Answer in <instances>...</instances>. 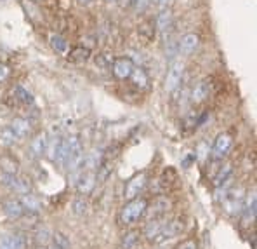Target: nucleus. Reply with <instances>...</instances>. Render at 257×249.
Listing matches in <instances>:
<instances>
[{
	"instance_id": "obj_1",
	"label": "nucleus",
	"mask_w": 257,
	"mask_h": 249,
	"mask_svg": "<svg viewBox=\"0 0 257 249\" xmlns=\"http://www.w3.org/2000/svg\"><path fill=\"white\" fill-rule=\"evenodd\" d=\"M146 206H148V202H146V199H143V197H138V199H132V201H128L125 206L120 209L118 223L125 225V226L134 225L136 221H139L143 216H145Z\"/></svg>"
},
{
	"instance_id": "obj_2",
	"label": "nucleus",
	"mask_w": 257,
	"mask_h": 249,
	"mask_svg": "<svg viewBox=\"0 0 257 249\" xmlns=\"http://www.w3.org/2000/svg\"><path fill=\"white\" fill-rule=\"evenodd\" d=\"M184 228H186V218L176 216V218H172V220H167L165 221V225L162 226V230L158 232V235L155 237L153 242L155 244L169 242V240L176 239L177 235H181V233L184 232Z\"/></svg>"
},
{
	"instance_id": "obj_3",
	"label": "nucleus",
	"mask_w": 257,
	"mask_h": 249,
	"mask_svg": "<svg viewBox=\"0 0 257 249\" xmlns=\"http://www.w3.org/2000/svg\"><path fill=\"white\" fill-rule=\"evenodd\" d=\"M243 199H245V190L241 187L238 188H231L224 194V197L221 199L222 206H224V211L231 216L235 214H240L241 206H243Z\"/></svg>"
},
{
	"instance_id": "obj_4",
	"label": "nucleus",
	"mask_w": 257,
	"mask_h": 249,
	"mask_svg": "<svg viewBox=\"0 0 257 249\" xmlns=\"http://www.w3.org/2000/svg\"><path fill=\"white\" fill-rule=\"evenodd\" d=\"M183 77H184V65L181 61H172L171 66H169L167 77H165V84H164L165 93L169 94L176 93L181 88V84H183Z\"/></svg>"
},
{
	"instance_id": "obj_5",
	"label": "nucleus",
	"mask_w": 257,
	"mask_h": 249,
	"mask_svg": "<svg viewBox=\"0 0 257 249\" xmlns=\"http://www.w3.org/2000/svg\"><path fill=\"white\" fill-rule=\"evenodd\" d=\"M172 207V202L169 197L165 195H158L151 201L148 206H146V211H145V216L148 220H157V218H165V214L171 211Z\"/></svg>"
},
{
	"instance_id": "obj_6",
	"label": "nucleus",
	"mask_w": 257,
	"mask_h": 249,
	"mask_svg": "<svg viewBox=\"0 0 257 249\" xmlns=\"http://www.w3.org/2000/svg\"><path fill=\"white\" fill-rule=\"evenodd\" d=\"M146 185H148V176H146V173H139V175L132 176V178L127 181L125 188H123V197H125L127 201L138 199L139 195L143 194V190L146 188Z\"/></svg>"
},
{
	"instance_id": "obj_7",
	"label": "nucleus",
	"mask_w": 257,
	"mask_h": 249,
	"mask_svg": "<svg viewBox=\"0 0 257 249\" xmlns=\"http://www.w3.org/2000/svg\"><path fill=\"white\" fill-rule=\"evenodd\" d=\"M2 185L9 188L11 192H14V194H20V195L32 192V185H30V180L21 178V176H18V175H14V176L4 175L2 176Z\"/></svg>"
},
{
	"instance_id": "obj_8",
	"label": "nucleus",
	"mask_w": 257,
	"mask_h": 249,
	"mask_svg": "<svg viewBox=\"0 0 257 249\" xmlns=\"http://www.w3.org/2000/svg\"><path fill=\"white\" fill-rule=\"evenodd\" d=\"M231 146H233L231 134H228V133L219 134L217 138H215L214 146H212V153H214L215 160H221V158H224L226 155H228L229 150H231Z\"/></svg>"
},
{
	"instance_id": "obj_9",
	"label": "nucleus",
	"mask_w": 257,
	"mask_h": 249,
	"mask_svg": "<svg viewBox=\"0 0 257 249\" xmlns=\"http://www.w3.org/2000/svg\"><path fill=\"white\" fill-rule=\"evenodd\" d=\"M210 89H212V84H210L209 78H203V80L196 82V86L191 89V103L193 105L205 103L210 96Z\"/></svg>"
},
{
	"instance_id": "obj_10",
	"label": "nucleus",
	"mask_w": 257,
	"mask_h": 249,
	"mask_svg": "<svg viewBox=\"0 0 257 249\" xmlns=\"http://www.w3.org/2000/svg\"><path fill=\"white\" fill-rule=\"evenodd\" d=\"M134 70V63L131 58H116L111 65V71L118 80H127Z\"/></svg>"
},
{
	"instance_id": "obj_11",
	"label": "nucleus",
	"mask_w": 257,
	"mask_h": 249,
	"mask_svg": "<svg viewBox=\"0 0 257 249\" xmlns=\"http://www.w3.org/2000/svg\"><path fill=\"white\" fill-rule=\"evenodd\" d=\"M2 211L9 220H20L23 214H25V207L21 206L20 199H14V197L6 199L2 202Z\"/></svg>"
},
{
	"instance_id": "obj_12",
	"label": "nucleus",
	"mask_w": 257,
	"mask_h": 249,
	"mask_svg": "<svg viewBox=\"0 0 257 249\" xmlns=\"http://www.w3.org/2000/svg\"><path fill=\"white\" fill-rule=\"evenodd\" d=\"M172 26H174V16L171 9H162L157 16V21H155V28L165 37L172 32Z\"/></svg>"
},
{
	"instance_id": "obj_13",
	"label": "nucleus",
	"mask_w": 257,
	"mask_h": 249,
	"mask_svg": "<svg viewBox=\"0 0 257 249\" xmlns=\"http://www.w3.org/2000/svg\"><path fill=\"white\" fill-rule=\"evenodd\" d=\"M200 45V37L196 33H186V35L181 37V40L177 42V47H179V52H183L184 56H190L198 49Z\"/></svg>"
},
{
	"instance_id": "obj_14",
	"label": "nucleus",
	"mask_w": 257,
	"mask_h": 249,
	"mask_svg": "<svg viewBox=\"0 0 257 249\" xmlns=\"http://www.w3.org/2000/svg\"><path fill=\"white\" fill-rule=\"evenodd\" d=\"M255 207H257V199H255V192L252 190L248 195H245L243 199V206H241V218H243V221L247 223V221H254L255 218Z\"/></svg>"
},
{
	"instance_id": "obj_15",
	"label": "nucleus",
	"mask_w": 257,
	"mask_h": 249,
	"mask_svg": "<svg viewBox=\"0 0 257 249\" xmlns=\"http://www.w3.org/2000/svg\"><path fill=\"white\" fill-rule=\"evenodd\" d=\"M97 180H96V173L94 171H85L84 175L78 178V183H77V190L80 195H89L90 192L94 190L96 187Z\"/></svg>"
},
{
	"instance_id": "obj_16",
	"label": "nucleus",
	"mask_w": 257,
	"mask_h": 249,
	"mask_svg": "<svg viewBox=\"0 0 257 249\" xmlns=\"http://www.w3.org/2000/svg\"><path fill=\"white\" fill-rule=\"evenodd\" d=\"M11 129L14 131V134L18 136V139L21 138H26V136L32 134V122H30L28 119H25V117H16V119H13V122H11Z\"/></svg>"
},
{
	"instance_id": "obj_17",
	"label": "nucleus",
	"mask_w": 257,
	"mask_h": 249,
	"mask_svg": "<svg viewBox=\"0 0 257 249\" xmlns=\"http://www.w3.org/2000/svg\"><path fill=\"white\" fill-rule=\"evenodd\" d=\"M128 78H131L132 86H134L136 89H139V91L148 89V86H150V75L146 73L145 68L134 66V70H132V73H131V77H128Z\"/></svg>"
},
{
	"instance_id": "obj_18",
	"label": "nucleus",
	"mask_w": 257,
	"mask_h": 249,
	"mask_svg": "<svg viewBox=\"0 0 257 249\" xmlns=\"http://www.w3.org/2000/svg\"><path fill=\"white\" fill-rule=\"evenodd\" d=\"M66 58L70 59L71 63H77V65H82V63H87L90 58V49L84 47V45H78V47H73L66 52Z\"/></svg>"
},
{
	"instance_id": "obj_19",
	"label": "nucleus",
	"mask_w": 257,
	"mask_h": 249,
	"mask_svg": "<svg viewBox=\"0 0 257 249\" xmlns=\"http://www.w3.org/2000/svg\"><path fill=\"white\" fill-rule=\"evenodd\" d=\"M0 169H2L4 175H20V162L13 155H2L0 157Z\"/></svg>"
},
{
	"instance_id": "obj_20",
	"label": "nucleus",
	"mask_w": 257,
	"mask_h": 249,
	"mask_svg": "<svg viewBox=\"0 0 257 249\" xmlns=\"http://www.w3.org/2000/svg\"><path fill=\"white\" fill-rule=\"evenodd\" d=\"M165 225V218H157V220H148V223L145 226V232H143V235L146 237V240H150V242H153L155 237L158 235V232L162 230V226Z\"/></svg>"
},
{
	"instance_id": "obj_21",
	"label": "nucleus",
	"mask_w": 257,
	"mask_h": 249,
	"mask_svg": "<svg viewBox=\"0 0 257 249\" xmlns=\"http://www.w3.org/2000/svg\"><path fill=\"white\" fill-rule=\"evenodd\" d=\"M139 239H141V233L138 230H128L120 239L118 249H136L139 244Z\"/></svg>"
},
{
	"instance_id": "obj_22",
	"label": "nucleus",
	"mask_w": 257,
	"mask_h": 249,
	"mask_svg": "<svg viewBox=\"0 0 257 249\" xmlns=\"http://www.w3.org/2000/svg\"><path fill=\"white\" fill-rule=\"evenodd\" d=\"M11 94L14 98V105H32L33 103V96L28 93L23 86H14L11 89Z\"/></svg>"
},
{
	"instance_id": "obj_23",
	"label": "nucleus",
	"mask_w": 257,
	"mask_h": 249,
	"mask_svg": "<svg viewBox=\"0 0 257 249\" xmlns=\"http://www.w3.org/2000/svg\"><path fill=\"white\" fill-rule=\"evenodd\" d=\"M20 202H21V206L25 207V211H28V213H39L40 207H42L40 201L32 194V192H28V194H23Z\"/></svg>"
},
{
	"instance_id": "obj_24",
	"label": "nucleus",
	"mask_w": 257,
	"mask_h": 249,
	"mask_svg": "<svg viewBox=\"0 0 257 249\" xmlns=\"http://www.w3.org/2000/svg\"><path fill=\"white\" fill-rule=\"evenodd\" d=\"M47 134H39L35 136V138L32 139V143H30V150H32V153L35 157H42L45 153V148H47Z\"/></svg>"
},
{
	"instance_id": "obj_25",
	"label": "nucleus",
	"mask_w": 257,
	"mask_h": 249,
	"mask_svg": "<svg viewBox=\"0 0 257 249\" xmlns=\"http://www.w3.org/2000/svg\"><path fill=\"white\" fill-rule=\"evenodd\" d=\"M231 176H233V165L229 164V162H226V164H222L221 168L217 169V173H215L214 187H219V185L226 183L228 180H231Z\"/></svg>"
},
{
	"instance_id": "obj_26",
	"label": "nucleus",
	"mask_w": 257,
	"mask_h": 249,
	"mask_svg": "<svg viewBox=\"0 0 257 249\" xmlns=\"http://www.w3.org/2000/svg\"><path fill=\"white\" fill-rule=\"evenodd\" d=\"M111 173H113V164H111V160L109 158H103L101 160V164L97 165V173H96V180L97 181H101V183H104L109 176H111Z\"/></svg>"
},
{
	"instance_id": "obj_27",
	"label": "nucleus",
	"mask_w": 257,
	"mask_h": 249,
	"mask_svg": "<svg viewBox=\"0 0 257 249\" xmlns=\"http://www.w3.org/2000/svg\"><path fill=\"white\" fill-rule=\"evenodd\" d=\"M71 213L75 216H85L89 213V202H87L85 197H75L73 202H71Z\"/></svg>"
},
{
	"instance_id": "obj_28",
	"label": "nucleus",
	"mask_w": 257,
	"mask_h": 249,
	"mask_svg": "<svg viewBox=\"0 0 257 249\" xmlns=\"http://www.w3.org/2000/svg\"><path fill=\"white\" fill-rule=\"evenodd\" d=\"M49 42H51V47L54 49L56 52H59V54H66V52H68L66 39L59 35V33H52V35L49 37Z\"/></svg>"
},
{
	"instance_id": "obj_29",
	"label": "nucleus",
	"mask_w": 257,
	"mask_h": 249,
	"mask_svg": "<svg viewBox=\"0 0 257 249\" xmlns=\"http://www.w3.org/2000/svg\"><path fill=\"white\" fill-rule=\"evenodd\" d=\"M16 141H18V136L14 134V131L11 129L9 126L0 129V146H6V148H9V146H13Z\"/></svg>"
},
{
	"instance_id": "obj_30",
	"label": "nucleus",
	"mask_w": 257,
	"mask_h": 249,
	"mask_svg": "<svg viewBox=\"0 0 257 249\" xmlns=\"http://www.w3.org/2000/svg\"><path fill=\"white\" fill-rule=\"evenodd\" d=\"M179 54V47H177V42L172 39V35L169 33V35H165V58L169 59V61H174V58Z\"/></svg>"
},
{
	"instance_id": "obj_31",
	"label": "nucleus",
	"mask_w": 257,
	"mask_h": 249,
	"mask_svg": "<svg viewBox=\"0 0 257 249\" xmlns=\"http://www.w3.org/2000/svg\"><path fill=\"white\" fill-rule=\"evenodd\" d=\"M61 141L63 138H52L47 141V148H45V153H47L49 160L56 162V158H58V152H59V146H61Z\"/></svg>"
},
{
	"instance_id": "obj_32",
	"label": "nucleus",
	"mask_w": 257,
	"mask_h": 249,
	"mask_svg": "<svg viewBox=\"0 0 257 249\" xmlns=\"http://www.w3.org/2000/svg\"><path fill=\"white\" fill-rule=\"evenodd\" d=\"M139 37H143V39L146 40V42H150V40L155 39V33H157V28H155V25L151 21H146L143 23L141 26H139Z\"/></svg>"
},
{
	"instance_id": "obj_33",
	"label": "nucleus",
	"mask_w": 257,
	"mask_h": 249,
	"mask_svg": "<svg viewBox=\"0 0 257 249\" xmlns=\"http://www.w3.org/2000/svg\"><path fill=\"white\" fill-rule=\"evenodd\" d=\"M52 242H54L56 249H71V242H70V237L64 235L63 232H54L52 233Z\"/></svg>"
},
{
	"instance_id": "obj_34",
	"label": "nucleus",
	"mask_w": 257,
	"mask_h": 249,
	"mask_svg": "<svg viewBox=\"0 0 257 249\" xmlns=\"http://www.w3.org/2000/svg\"><path fill=\"white\" fill-rule=\"evenodd\" d=\"M113 61H115V58H113V54H109V52H101V54H97L96 58H94V63H96V66L101 68V70L111 68Z\"/></svg>"
},
{
	"instance_id": "obj_35",
	"label": "nucleus",
	"mask_w": 257,
	"mask_h": 249,
	"mask_svg": "<svg viewBox=\"0 0 257 249\" xmlns=\"http://www.w3.org/2000/svg\"><path fill=\"white\" fill-rule=\"evenodd\" d=\"M52 239V233L49 232L47 228H42V230H37L35 233V244L37 246H47Z\"/></svg>"
},
{
	"instance_id": "obj_36",
	"label": "nucleus",
	"mask_w": 257,
	"mask_h": 249,
	"mask_svg": "<svg viewBox=\"0 0 257 249\" xmlns=\"http://www.w3.org/2000/svg\"><path fill=\"white\" fill-rule=\"evenodd\" d=\"M23 221V228H33V226L37 225V221H39V216H37V213H28V211H25V214L20 218Z\"/></svg>"
},
{
	"instance_id": "obj_37",
	"label": "nucleus",
	"mask_w": 257,
	"mask_h": 249,
	"mask_svg": "<svg viewBox=\"0 0 257 249\" xmlns=\"http://www.w3.org/2000/svg\"><path fill=\"white\" fill-rule=\"evenodd\" d=\"M202 124V119H198V112H190L184 119V126L186 129H193V127L200 126Z\"/></svg>"
},
{
	"instance_id": "obj_38",
	"label": "nucleus",
	"mask_w": 257,
	"mask_h": 249,
	"mask_svg": "<svg viewBox=\"0 0 257 249\" xmlns=\"http://www.w3.org/2000/svg\"><path fill=\"white\" fill-rule=\"evenodd\" d=\"M13 246L14 249H26V246H28V239H26L25 233H14L13 235Z\"/></svg>"
},
{
	"instance_id": "obj_39",
	"label": "nucleus",
	"mask_w": 257,
	"mask_h": 249,
	"mask_svg": "<svg viewBox=\"0 0 257 249\" xmlns=\"http://www.w3.org/2000/svg\"><path fill=\"white\" fill-rule=\"evenodd\" d=\"M150 0H131V6L134 7L136 13H145L150 6Z\"/></svg>"
},
{
	"instance_id": "obj_40",
	"label": "nucleus",
	"mask_w": 257,
	"mask_h": 249,
	"mask_svg": "<svg viewBox=\"0 0 257 249\" xmlns=\"http://www.w3.org/2000/svg\"><path fill=\"white\" fill-rule=\"evenodd\" d=\"M0 249H14L13 235H2L0 237Z\"/></svg>"
},
{
	"instance_id": "obj_41",
	"label": "nucleus",
	"mask_w": 257,
	"mask_h": 249,
	"mask_svg": "<svg viewBox=\"0 0 257 249\" xmlns=\"http://www.w3.org/2000/svg\"><path fill=\"white\" fill-rule=\"evenodd\" d=\"M174 249H198V244H196V240L188 239V240H184V242L177 244Z\"/></svg>"
},
{
	"instance_id": "obj_42",
	"label": "nucleus",
	"mask_w": 257,
	"mask_h": 249,
	"mask_svg": "<svg viewBox=\"0 0 257 249\" xmlns=\"http://www.w3.org/2000/svg\"><path fill=\"white\" fill-rule=\"evenodd\" d=\"M11 75V68L6 65V63H0V84L2 82H6L7 78H9Z\"/></svg>"
},
{
	"instance_id": "obj_43",
	"label": "nucleus",
	"mask_w": 257,
	"mask_h": 249,
	"mask_svg": "<svg viewBox=\"0 0 257 249\" xmlns=\"http://www.w3.org/2000/svg\"><path fill=\"white\" fill-rule=\"evenodd\" d=\"M150 2H153L157 7H160V9H169V6L172 4V0H150Z\"/></svg>"
},
{
	"instance_id": "obj_44",
	"label": "nucleus",
	"mask_w": 257,
	"mask_h": 249,
	"mask_svg": "<svg viewBox=\"0 0 257 249\" xmlns=\"http://www.w3.org/2000/svg\"><path fill=\"white\" fill-rule=\"evenodd\" d=\"M115 2H118L120 7H128V6H131V0H115Z\"/></svg>"
},
{
	"instance_id": "obj_45",
	"label": "nucleus",
	"mask_w": 257,
	"mask_h": 249,
	"mask_svg": "<svg viewBox=\"0 0 257 249\" xmlns=\"http://www.w3.org/2000/svg\"><path fill=\"white\" fill-rule=\"evenodd\" d=\"M78 4H82V6H89L90 2H92V0H77Z\"/></svg>"
},
{
	"instance_id": "obj_46",
	"label": "nucleus",
	"mask_w": 257,
	"mask_h": 249,
	"mask_svg": "<svg viewBox=\"0 0 257 249\" xmlns=\"http://www.w3.org/2000/svg\"><path fill=\"white\" fill-rule=\"evenodd\" d=\"M30 2H42V0H30Z\"/></svg>"
},
{
	"instance_id": "obj_47",
	"label": "nucleus",
	"mask_w": 257,
	"mask_h": 249,
	"mask_svg": "<svg viewBox=\"0 0 257 249\" xmlns=\"http://www.w3.org/2000/svg\"><path fill=\"white\" fill-rule=\"evenodd\" d=\"M106 2H115V0H106Z\"/></svg>"
}]
</instances>
